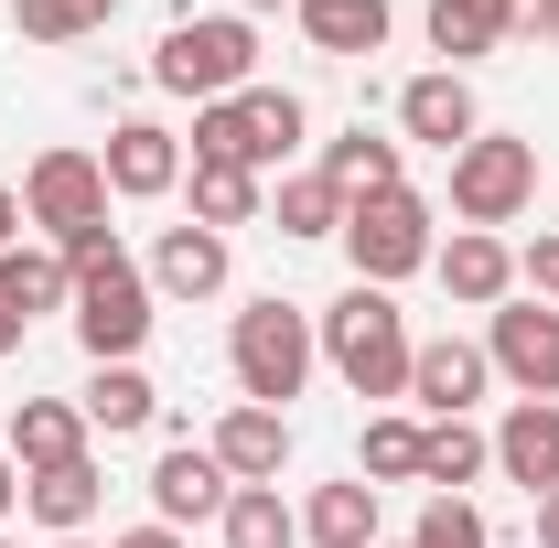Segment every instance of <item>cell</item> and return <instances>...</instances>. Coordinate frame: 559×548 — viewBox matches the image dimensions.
Instances as JSON below:
<instances>
[{"label": "cell", "instance_id": "obj_7", "mask_svg": "<svg viewBox=\"0 0 559 548\" xmlns=\"http://www.w3.org/2000/svg\"><path fill=\"white\" fill-rule=\"evenodd\" d=\"M108 172H97V151H44L33 172H22V226H55V248H86L97 226H108Z\"/></svg>", "mask_w": 559, "mask_h": 548}, {"label": "cell", "instance_id": "obj_41", "mask_svg": "<svg viewBox=\"0 0 559 548\" xmlns=\"http://www.w3.org/2000/svg\"><path fill=\"white\" fill-rule=\"evenodd\" d=\"M237 11H301V0H237Z\"/></svg>", "mask_w": 559, "mask_h": 548}, {"label": "cell", "instance_id": "obj_19", "mask_svg": "<svg viewBox=\"0 0 559 548\" xmlns=\"http://www.w3.org/2000/svg\"><path fill=\"white\" fill-rule=\"evenodd\" d=\"M0 452H11L22 474H55V463H75V452H86V409H66V398H22Z\"/></svg>", "mask_w": 559, "mask_h": 548}, {"label": "cell", "instance_id": "obj_36", "mask_svg": "<svg viewBox=\"0 0 559 548\" xmlns=\"http://www.w3.org/2000/svg\"><path fill=\"white\" fill-rule=\"evenodd\" d=\"M108 548H183V527H162V516H151V527H130V538H108Z\"/></svg>", "mask_w": 559, "mask_h": 548}, {"label": "cell", "instance_id": "obj_42", "mask_svg": "<svg viewBox=\"0 0 559 548\" xmlns=\"http://www.w3.org/2000/svg\"><path fill=\"white\" fill-rule=\"evenodd\" d=\"M55 548H86V538H55Z\"/></svg>", "mask_w": 559, "mask_h": 548}, {"label": "cell", "instance_id": "obj_32", "mask_svg": "<svg viewBox=\"0 0 559 548\" xmlns=\"http://www.w3.org/2000/svg\"><path fill=\"white\" fill-rule=\"evenodd\" d=\"M409 548H495V527H485V505H474V495H430V505H419V527H409Z\"/></svg>", "mask_w": 559, "mask_h": 548}, {"label": "cell", "instance_id": "obj_35", "mask_svg": "<svg viewBox=\"0 0 559 548\" xmlns=\"http://www.w3.org/2000/svg\"><path fill=\"white\" fill-rule=\"evenodd\" d=\"M506 33H559V0H506Z\"/></svg>", "mask_w": 559, "mask_h": 548}, {"label": "cell", "instance_id": "obj_3", "mask_svg": "<svg viewBox=\"0 0 559 548\" xmlns=\"http://www.w3.org/2000/svg\"><path fill=\"white\" fill-rule=\"evenodd\" d=\"M226 366H237V398H248V409H290V398L312 388V366H323V334H312L301 301H280V290H270V301L237 312Z\"/></svg>", "mask_w": 559, "mask_h": 548}, {"label": "cell", "instance_id": "obj_34", "mask_svg": "<svg viewBox=\"0 0 559 548\" xmlns=\"http://www.w3.org/2000/svg\"><path fill=\"white\" fill-rule=\"evenodd\" d=\"M516 279H527L538 301H559V226H549V237H527V248H516Z\"/></svg>", "mask_w": 559, "mask_h": 548}, {"label": "cell", "instance_id": "obj_9", "mask_svg": "<svg viewBox=\"0 0 559 548\" xmlns=\"http://www.w3.org/2000/svg\"><path fill=\"white\" fill-rule=\"evenodd\" d=\"M97 172H108V194H119V205H162V194L183 183V140L162 130V119H119L108 151H97Z\"/></svg>", "mask_w": 559, "mask_h": 548}, {"label": "cell", "instance_id": "obj_16", "mask_svg": "<svg viewBox=\"0 0 559 548\" xmlns=\"http://www.w3.org/2000/svg\"><path fill=\"white\" fill-rule=\"evenodd\" d=\"M485 377H495L485 344H463V334H441V344H419V355H409V398L430 419H463L474 398H485Z\"/></svg>", "mask_w": 559, "mask_h": 548}, {"label": "cell", "instance_id": "obj_28", "mask_svg": "<svg viewBox=\"0 0 559 548\" xmlns=\"http://www.w3.org/2000/svg\"><path fill=\"white\" fill-rule=\"evenodd\" d=\"M270 215H280V237H345V194H334L323 172H290L270 194Z\"/></svg>", "mask_w": 559, "mask_h": 548}, {"label": "cell", "instance_id": "obj_18", "mask_svg": "<svg viewBox=\"0 0 559 548\" xmlns=\"http://www.w3.org/2000/svg\"><path fill=\"white\" fill-rule=\"evenodd\" d=\"M0 312H22V323L33 312H75V259L66 248H33V237L0 248Z\"/></svg>", "mask_w": 559, "mask_h": 548}, {"label": "cell", "instance_id": "obj_30", "mask_svg": "<svg viewBox=\"0 0 559 548\" xmlns=\"http://www.w3.org/2000/svg\"><path fill=\"white\" fill-rule=\"evenodd\" d=\"M248 97V86H237ZM237 97H215V108H194V162H237V172H259V140H248V108Z\"/></svg>", "mask_w": 559, "mask_h": 548}, {"label": "cell", "instance_id": "obj_8", "mask_svg": "<svg viewBox=\"0 0 559 548\" xmlns=\"http://www.w3.org/2000/svg\"><path fill=\"white\" fill-rule=\"evenodd\" d=\"M485 366L516 388V398H559V312H538V301H495Z\"/></svg>", "mask_w": 559, "mask_h": 548}, {"label": "cell", "instance_id": "obj_11", "mask_svg": "<svg viewBox=\"0 0 559 548\" xmlns=\"http://www.w3.org/2000/svg\"><path fill=\"white\" fill-rule=\"evenodd\" d=\"M226 463L215 452H194V441H173L162 463H151V505H162V527H205V516H226Z\"/></svg>", "mask_w": 559, "mask_h": 548}, {"label": "cell", "instance_id": "obj_38", "mask_svg": "<svg viewBox=\"0 0 559 548\" xmlns=\"http://www.w3.org/2000/svg\"><path fill=\"white\" fill-rule=\"evenodd\" d=\"M538 548H559V484L538 495Z\"/></svg>", "mask_w": 559, "mask_h": 548}, {"label": "cell", "instance_id": "obj_39", "mask_svg": "<svg viewBox=\"0 0 559 548\" xmlns=\"http://www.w3.org/2000/svg\"><path fill=\"white\" fill-rule=\"evenodd\" d=\"M11 505H22V463L0 452V516H11Z\"/></svg>", "mask_w": 559, "mask_h": 548}, {"label": "cell", "instance_id": "obj_6", "mask_svg": "<svg viewBox=\"0 0 559 548\" xmlns=\"http://www.w3.org/2000/svg\"><path fill=\"white\" fill-rule=\"evenodd\" d=\"M430 205H419L409 183L399 194H366V205H345V259H355V279L366 290H388V279H409V270H430Z\"/></svg>", "mask_w": 559, "mask_h": 548}, {"label": "cell", "instance_id": "obj_23", "mask_svg": "<svg viewBox=\"0 0 559 548\" xmlns=\"http://www.w3.org/2000/svg\"><path fill=\"white\" fill-rule=\"evenodd\" d=\"M388 0H301V33H312V55H377L388 44Z\"/></svg>", "mask_w": 559, "mask_h": 548}, {"label": "cell", "instance_id": "obj_25", "mask_svg": "<svg viewBox=\"0 0 559 548\" xmlns=\"http://www.w3.org/2000/svg\"><path fill=\"white\" fill-rule=\"evenodd\" d=\"M495 463V441L474 430V419H430L419 430V484H441V495H463V484Z\"/></svg>", "mask_w": 559, "mask_h": 548}, {"label": "cell", "instance_id": "obj_29", "mask_svg": "<svg viewBox=\"0 0 559 548\" xmlns=\"http://www.w3.org/2000/svg\"><path fill=\"white\" fill-rule=\"evenodd\" d=\"M237 108H248V140H259V162H290V151H301V130H312L290 86H248Z\"/></svg>", "mask_w": 559, "mask_h": 548}, {"label": "cell", "instance_id": "obj_2", "mask_svg": "<svg viewBox=\"0 0 559 548\" xmlns=\"http://www.w3.org/2000/svg\"><path fill=\"white\" fill-rule=\"evenodd\" d=\"M312 334H323V366L345 377L355 398H409V355H419V344H409V312H399L388 290H366V279H355Z\"/></svg>", "mask_w": 559, "mask_h": 548}, {"label": "cell", "instance_id": "obj_21", "mask_svg": "<svg viewBox=\"0 0 559 548\" xmlns=\"http://www.w3.org/2000/svg\"><path fill=\"white\" fill-rule=\"evenodd\" d=\"M323 183H334L345 205H366V194H399V140H377L366 119H355L345 140H323Z\"/></svg>", "mask_w": 559, "mask_h": 548}, {"label": "cell", "instance_id": "obj_37", "mask_svg": "<svg viewBox=\"0 0 559 548\" xmlns=\"http://www.w3.org/2000/svg\"><path fill=\"white\" fill-rule=\"evenodd\" d=\"M0 248H22V194L0 183Z\"/></svg>", "mask_w": 559, "mask_h": 548}, {"label": "cell", "instance_id": "obj_44", "mask_svg": "<svg viewBox=\"0 0 559 548\" xmlns=\"http://www.w3.org/2000/svg\"><path fill=\"white\" fill-rule=\"evenodd\" d=\"M0 548H11V538H0Z\"/></svg>", "mask_w": 559, "mask_h": 548}, {"label": "cell", "instance_id": "obj_17", "mask_svg": "<svg viewBox=\"0 0 559 548\" xmlns=\"http://www.w3.org/2000/svg\"><path fill=\"white\" fill-rule=\"evenodd\" d=\"M226 270H237V259H226V237L194 226V215H183V226H162V248H151V290H173V301H215Z\"/></svg>", "mask_w": 559, "mask_h": 548}, {"label": "cell", "instance_id": "obj_1", "mask_svg": "<svg viewBox=\"0 0 559 548\" xmlns=\"http://www.w3.org/2000/svg\"><path fill=\"white\" fill-rule=\"evenodd\" d=\"M66 259H75V344L97 366H140V344H151V270L119 248V226H97Z\"/></svg>", "mask_w": 559, "mask_h": 548}, {"label": "cell", "instance_id": "obj_26", "mask_svg": "<svg viewBox=\"0 0 559 548\" xmlns=\"http://www.w3.org/2000/svg\"><path fill=\"white\" fill-rule=\"evenodd\" d=\"M215 527H226V548H301V516L280 505V484H237Z\"/></svg>", "mask_w": 559, "mask_h": 548}, {"label": "cell", "instance_id": "obj_27", "mask_svg": "<svg viewBox=\"0 0 559 548\" xmlns=\"http://www.w3.org/2000/svg\"><path fill=\"white\" fill-rule=\"evenodd\" d=\"M259 205H270V194H259V172H237V162H194V226L226 237V226H248Z\"/></svg>", "mask_w": 559, "mask_h": 548}, {"label": "cell", "instance_id": "obj_5", "mask_svg": "<svg viewBox=\"0 0 559 548\" xmlns=\"http://www.w3.org/2000/svg\"><path fill=\"white\" fill-rule=\"evenodd\" d=\"M538 205V140H495V130H474L463 151H452V215L463 226H516V215Z\"/></svg>", "mask_w": 559, "mask_h": 548}, {"label": "cell", "instance_id": "obj_10", "mask_svg": "<svg viewBox=\"0 0 559 548\" xmlns=\"http://www.w3.org/2000/svg\"><path fill=\"white\" fill-rule=\"evenodd\" d=\"M97 505H108L97 452H75V463H55V474H22V516H33L44 538H86V527H97Z\"/></svg>", "mask_w": 559, "mask_h": 548}, {"label": "cell", "instance_id": "obj_20", "mask_svg": "<svg viewBox=\"0 0 559 548\" xmlns=\"http://www.w3.org/2000/svg\"><path fill=\"white\" fill-rule=\"evenodd\" d=\"M301 548H377V484H366V474L312 484V505H301Z\"/></svg>", "mask_w": 559, "mask_h": 548}, {"label": "cell", "instance_id": "obj_33", "mask_svg": "<svg viewBox=\"0 0 559 548\" xmlns=\"http://www.w3.org/2000/svg\"><path fill=\"white\" fill-rule=\"evenodd\" d=\"M108 11L119 0H22V44H86L108 33Z\"/></svg>", "mask_w": 559, "mask_h": 548}, {"label": "cell", "instance_id": "obj_40", "mask_svg": "<svg viewBox=\"0 0 559 548\" xmlns=\"http://www.w3.org/2000/svg\"><path fill=\"white\" fill-rule=\"evenodd\" d=\"M11 344H22V312H0V355H11Z\"/></svg>", "mask_w": 559, "mask_h": 548}, {"label": "cell", "instance_id": "obj_12", "mask_svg": "<svg viewBox=\"0 0 559 548\" xmlns=\"http://www.w3.org/2000/svg\"><path fill=\"white\" fill-rule=\"evenodd\" d=\"M399 130L430 140V151H463V140L485 130V108H474V86H463L452 65H430V75H409V86H399Z\"/></svg>", "mask_w": 559, "mask_h": 548}, {"label": "cell", "instance_id": "obj_31", "mask_svg": "<svg viewBox=\"0 0 559 548\" xmlns=\"http://www.w3.org/2000/svg\"><path fill=\"white\" fill-rule=\"evenodd\" d=\"M355 474L377 484V495L388 484H419V419H366V463Z\"/></svg>", "mask_w": 559, "mask_h": 548}, {"label": "cell", "instance_id": "obj_22", "mask_svg": "<svg viewBox=\"0 0 559 548\" xmlns=\"http://www.w3.org/2000/svg\"><path fill=\"white\" fill-rule=\"evenodd\" d=\"M75 409H86V430H108V441H119V430H151V419H162V388H151L140 366H97Z\"/></svg>", "mask_w": 559, "mask_h": 548}, {"label": "cell", "instance_id": "obj_15", "mask_svg": "<svg viewBox=\"0 0 559 548\" xmlns=\"http://www.w3.org/2000/svg\"><path fill=\"white\" fill-rule=\"evenodd\" d=\"M215 463H226V484H280V463H290V409H237L215 419V441H205Z\"/></svg>", "mask_w": 559, "mask_h": 548}, {"label": "cell", "instance_id": "obj_43", "mask_svg": "<svg viewBox=\"0 0 559 548\" xmlns=\"http://www.w3.org/2000/svg\"><path fill=\"white\" fill-rule=\"evenodd\" d=\"M377 548H388V538H377ZM399 548H409V538H399Z\"/></svg>", "mask_w": 559, "mask_h": 548}, {"label": "cell", "instance_id": "obj_4", "mask_svg": "<svg viewBox=\"0 0 559 548\" xmlns=\"http://www.w3.org/2000/svg\"><path fill=\"white\" fill-rule=\"evenodd\" d=\"M151 86H173V97H237V86H259V33H248V11H215V22H173L162 33V55H151Z\"/></svg>", "mask_w": 559, "mask_h": 548}, {"label": "cell", "instance_id": "obj_13", "mask_svg": "<svg viewBox=\"0 0 559 548\" xmlns=\"http://www.w3.org/2000/svg\"><path fill=\"white\" fill-rule=\"evenodd\" d=\"M430 270H441V290H452L463 312H495V301L516 290V248L485 237V226H452V248H430Z\"/></svg>", "mask_w": 559, "mask_h": 548}, {"label": "cell", "instance_id": "obj_14", "mask_svg": "<svg viewBox=\"0 0 559 548\" xmlns=\"http://www.w3.org/2000/svg\"><path fill=\"white\" fill-rule=\"evenodd\" d=\"M495 474L527 484V495L559 484V398H516V409L495 419Z\"/></svg>", "mask_w": 559, "mask_h": 548}, {"label": "cell", "instance_id": "obj_24", "mask_svg": "<svg viewBox=\"0 0 559 548\" xmlns=\"http://www.w3.org/2000/svg\"><path fill=\"white\" fill-rule=\"evenodd\" d=\"M506 44V0H430V55H452V75Z\"/></svg>", "mask_w": 559, "mask_h": 548}]
</instances>
